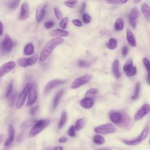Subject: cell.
Segmentation results:
<instances>
[{
	"label": "cell",
	"instance_id": "f907efd6",
	"mask_svg": "<svg viewBox=\"0 0 150 150\" xmlns=\"http://www.w3.org/2000/svg\"><path fill=\"white\" fill-rule=\"evenodd\" d=\"M23 138V134H22V133H21L19 135H18V137H17V138H16V141H17L18 142H21V141H22Z\"/></svg>",
	"mask_w": 150,
	"mask_h": 150
},
{
	"label": "cell",
	"instance_id": "ba28073f",
	"mask_svg": "<svg viewBox=\"0 0 150 150\" xmlns=\"http://www.w3.org/2000/svg\"><path fill=\"white\" fill-rule=\"evenodd\" d=\"M29 86H30V84H27L25 86L22 91L21 92V93L19 94L16 103V108L17 109H20L23 105L28 94Z\"/></svg>",
	"mask_w": 150,
	"mask_h": 150
},
{
	"label": "cell",
	"instance_id": "e575fe53",
	"mask_svg": "<svg viewBox=\"0 0 150 150\" xmlns=\"http://www.w3.org/2000/svg\"><path fill=\"white\" fill-rule=\"evenodd\" d=\"M78 66L80 67H89L90 66V64L88 62L84 60H79L78 62Z\"/></svg>",
	"mask_w": 150,
	"mask_h": 150
},
{
	"label": "cell",
	"instance_id": "9c48e42d",
	"mask_svg": "<svg viewBox=\"0 0 150 150\" xmlns=\"http://www.w3.org/2000/svg\"><path fill=\"white\" fill-rule=\"evenodd\" d=\"M13 49V42L9 36L6 35L2 43H0V52L8 53Z\"/></svg>",
	"mask_w": 150,
	"mask_h": 150
},
{
	"label": "cell",
	"instance_id": "ffe728a7",
	"mask_svg": "<svg viewBox=\"0 0 150 150\" xmlns=\"http://www.w3.org/2000/svg\"><path fill=\"white\" fill-rule=\"evenodd\" d=\"M49 35L52 36H55V37H64V36H67L69 35V32L66 30H64L63 29H56L54 30H52L50 33Z\"/></svg>",
	"mask_w": 150,
	"mask_h": 150
},
{
	"label": "cell",
	"instance_id": "f1b7e54d",
	"mask_svg": "<svg viewBox=\"0 0 150 150\" xmlns=\"http://www.w3.org/2000/svg\"><path fill=\"white\" fill-rule=\"evenodd\" d=\"M107 47L111 50H114L116 49L117 46V41L114 38H110L108 40V42L106 44Z\"/></svg>",
	"mask_w": 150,
	"mask_h": 150
},
{
	"label": "cell",
	"instance_id": "816d5d0a",
	"mask_svg": "<svg viewBox=\"0 0 150 150\" xmlns=\"http://www.w3.org/2000/svg\"><path fill=\"white\" fill-rule=\"evenodd\" d=\"M4 32V26L2 22L0 21V36H1Z\"/></svg>",
	"mask_w": 150,
	"mask_h": 150
},
{
	"label": "cell",
	"instance_id": "11a10c76",
	"mask_svg": "<svg viewBox=\"0 0 150 150\" xmlns=\"http://www.w3.org/2000/svg\"><path fill=\"white\" fill-rule=\"evenodd\" d=\"M111 148H99L96 150H111Z\"/></svg>",
	"mask_w": 150,
	"mask_h": 150
},
{
	"label": "cell",
	"instance_id": "74e56055",
	"mask_svg": "<svg viewBox=\"0 0 150 150\" xmlns=\"http://www.w3.org/2000/svg\"><path fill=\"white\" fill-rule=\"evenodd\" d=\"M67 23H68V18L66 17L62 19L61 21L59 22V26L62 29H65L67 26Z\"/></svg>",
	"mask_w": 150,
	"mask_h": 150
},
{
	"label": "cell",
	"instance_id": "484cf974",
	"mask_svg": "<svg viewBox=\"0 0 150 150\" xmlns=\"http://www.w3.org/2000/svg\"><path fill=\"white\" fill-rule=\"evenodd\" d=\"M93 142L98 145H103L105 143V139L104 138L100 135V134H96L94 136L93 139Z\"/></svg>",
	"mask_w": 150,
	"mask_h": 150
},
{
	"label": "cell",
	"instance_id": "4316f807",
	"mask_svg": "<svg viewBox=\"0 0 150 150\" xmlns=\"http://www.w3.org/2000/svg\"><path fill=\"white\" fill-rule=\"evenodd\" d=\"M67 113L66 112V111H63L62 112L61 114V117H60V120L59 123V125H58V128L59 129H61L63 127V126L64 125V124L67 121Z\"/></svg>",
	"mask_w": 150,
	"mask_h": 150
},
{
	"label": "cell",
	"instance_id": "f35d334b",
	"mask_svg": "<svg viewBox=\"0 0 150 150\" xmlns=\"http://www.w3.org/2000/svg\"><path fill=\"white\" fill-rule=\"evenodd\" d=\"M143 63L146 69V71L148 72V74H149V70H150V64H149V61L146 57L143 58Z\"/></svg>",
	"mask_w": 150,
	"mask_h": 150
},
{
	"label": "cell",
	"instance_id": "e0dca14e",
	"mask_svg": "<svg viewBox=\"0 0 150 150\" xmlns=\"http://www.w3.org/2000/svg\"><path fill=\"white\" fill-rule=\"evenodd\" d=\"M63 93H64L63 90H59L54 96V98L52 101V110L53 111L55 110L57 108V105L60 102V100L63 95Z\"/></svg>",
	"mask_w": 150,
	"mask_h": 150
},
{
	"label": "cell",
	"instance_id": "4dcf8cb0",
	"mask_svg": "<svg viewBox=\"0 0 150 150\" xmlns=\"http://www.w3.org/2000/svg\"><path fill=\"white\" fill-rule=\"evenodd\" d=\"M12 93H13V81H11L7 87L6 94H5V97L6 98H9Z\"/></svg>",
	"mask_w": 150,
	"mask_h": 150
},
{
	"label": "cell",
	"instance_id": "d4e9b609",
	"mask_svg": "<svg viewBox=\"0 0 150 150\" xmlns=\"http://www.w3.org/2000/svg\"><path fill=\"white\" fill-rule=\"evenodd\" d=\"M124 27V21L122 18H118L115 22L114 28L115 30L117 31H121L123 29Z\"/></svg>",
	"mask_w": 150,
	"mask_h": 150
},
{
	"label": "cell",
	"instance_id": "ab89813d",
	"mask_svg": "<svg viewBox=\"0 0 150 150\" xmlns=\"http://www.w3.org/2000/svg\"><path fill=\"white\" fill-rule=\"evenodd\" d=\"M77 3V1H64V4L68 7L70 8H74L76 6V4Z\"/></svg>",
	"mask_w": 150,
	"mask_h": 150
},
{
	"label": "cell",
	"instance_id": "d6a6232c",
	"mask_svg": "<svg viewBox=\"0 0 150 150\" xmlns=\"http://www.w3.org/2000/svg\"><path fill=\"white\" fill-rule=\"evenodd\" d=\"M137 73V67L135 66H132L127 71L125 72V74L128 77H132Z\"/></svg>",
	"mask_w": 150,
	"mask_h": 150
},
{
	"label": "cell",
	"instance_id": "52a82bcc",
	"mask_svg": "<svg viewBox=\"0 0 150 150\" xmlns=\"http://www.w3.org/2000/svg\"><path fill=\"white\" fill-rule=\"evenodd\" d=\"M91 79V76L89 74L83 75L75 79L72 82L70 87L73 89H76L81 87V86L87 83Z\"/></svg>",
	"mask_w": 150,
	"mask_h": 150
},
{
	"label": "cell",
	"instance_id": "836d02e7",
	"mask_svg": "<svg viewBox=\"0 0 150 150\" xmlns=\"http://www.w3.org/2000/svg\"><path fill=\"white\" fill-rule=\"evenodd\" d=\"M97 93H98V90L97 88H91L87 91V92L86 93V96L90 97V96H93L96 95L97 94Z\"/></svg>",
	"mask_w": 150,
	"mask_h": 150
},
{
	"label": "cell",
	"instance_id": "b9f144b4",
	"mask_svg": "<svg viewBox=\"0 0 150 150\" xmlns=\"http://www.w3.org/2000/svg\"><path fill=\"white\" fill-rule=\"evenodd\" d=\"M54 23L53 21L49 20V21L45 22L44 26L46 29H50V28H52L54 26Z\"/></svg>",
	"mask_w": 150,
	"mask_h": 150
},
{
	"label": "cell",
	"instance_id": "44dd1931",
	"mask_svg": "<svg viewBox=\"0 0 150 150\" xmlns=\"http://www.w3.org/2000/svg\"><path fill=\"white\" fill-rule=\"evenodd\" d=\"M126 35H127V39L129 46L135 47L137 45V43L135 39V36L133 33L132 32V31L129 29H127L126 31Z\"/></svg>",
	"mask_w": 150,
	"mask_h": 150
},
{
	"label": "cell",
	"instance_id": "f6af8a7d",
	"mask_svg": "<svg viewBox=\"0 0 150 150\" xmlns=\"http://www.w3.org/2000/svg\"><path fill=\"white\" fill-rule=\"evenodd\" d=\"M72 23L78 27H81L82 26V23L81 22V21H80L79 19H73L71 21Z\"/></svg>",
	"mask_w": 150,
	"mask_h": 150
},
{
	"label": "cell",
	"instance_id": "8d00e7d4",
	"mask_svg": "<svg viewBox=\"0 0 150 150\" xmlns=\"http://www.w3.org/2000/svg\"><path fill=\"white\" fill-rule=\"evenodd\" d=\"M20 1H13L9 2L8 5V7L11 10H14L19 5Z\"/></svg>",
	"mask_w": 150,
	"mask_h": 150
},
{
	"label": "cell",
	"instance_id": "bcb514c9",
	"mask_svg": "<svg viewBox=\"0 0 150 150\" xmlns=\"http://www.w3.org/2000/svg\"><path fill=\"white\" fill-rule=\"evenodd\" d=\"M128 47L126 46H124L122 49V51H121V53H122V54L123 56H125L126 55H127L128 53Z\"/></svg>",
	"mask_w": 150,
	"mask_h": 150
},
{
	"label": "cell",
	"instance_id": "ac0fdd59",
	"mask_svg": "<svg viewBox=\"0 0 150 150\" xmlns=\"http://www.w3.org/2000/svg\"><path fill=\"white\" fill-rule=\"evenodd\" d=\"M8 134L9 137L5 141L4 145L5 146H8L13 142L15 138V129L13 127L12 125H10L8 128Z\"/></svg>",
	"mask_w": 150,
	"mask_h": 150
},
{
	"label": "cell",
	"instance_id": "7a4b0ae2",
	"mask_svg": "<svg viewBox=\"0 0 150 150\" xmlns=\"http://www.w3.org/2000/svg\"><path fill=\"white\" fill-rule=\"evenodd\" d=\"M109 118L111 121L122 127L127 126L129 122V118L127 114L119 111H111L109 113Z\"/></svg>",
	"mask_w": 150,
	"mask_h": 150
},
{
	"label": "cell",
	"instance_id": "5b68a950",
	"mask_svg": "<svg viewBox=\"0 0 150 150\" xmlns=\"http://www.w3.org/2000/svg\"><path fill=\"white\" fill-rule=\"evenodd\" d=\"M148 132H149V128L148 127H146L144 129V130L142 131L141 135L137 138V139H134L132 140H128V139H122V142L127 145H136L139 144H140L141 142H142L144 139H146L148 135Z\"/></svg>",
	"mask_w": 150,
	"mask_h": 150
},
{
	"label": "cell",
	"instance_id": "1f68e13d",
	"mask_svg": "<svg viewBox=\"0 0 150 150\" xmlns=\"http://www.w3.org/2000/svg\"><path fill=\"white\" fill-rule=\"evenodd\" d=\"M133 64V62L132 59H128L127 61V62L124 64V66H123V70L124 72L127 71L132 66Z\"/></svg>",
	"mask_w": 150,
	"mask_h": 150
},
{
	"label": "cell",
	"instance_id": "cb8c5ba5",
	"mask_svg": "<svg viewBox=\"0 0 150 150\" xmlns=\"http://www.w3.org/2000/svg\"><path fill=\"white\" fill-rule=\"evenodd\" d=\"M141 10L144 16L149 21L150 19V13H149L150 8L148 5L146 3H144L141 6Z\"/></svg>",
	"mask_w": 150,
	"mask_h": 150
},
{
	"label": "cell",
	"instance_id": "30bf717a",
	"mask_svg": "<svg viewBox=\"0 0 150 150\" xmlns=\"http://www.w3.org/2000/svg\"><path fill=\"white\" fill-rule=\"evenodd\" d=\"M38 54L28 58H19L17 60V63L21 67H26L33 66L35 64L38 60Z\"/></svg>",
	"mask_w": 150,
	"mask_h": 150
},
{
	"label": "cell",
	"instance_id": "83f0119b",
	"mask_svg": "<svg viewBox=\"0 0 150 150\" xmlns=\"http://www.w3.org/2000/svg\"><path fill=\"white\" fill-rule=\"evenodd\" d=\"M140 87H141L140 82H137L135 86V90H134V94L131 97V99L132 100H136L139 98V93H140Z\"/></svg>",
	"mask_w": 150,
	"mask_h": 150
},
{
	"label": "cell",
	"instance_id": "f546056e",
	"mask_svg": "<svg viewBox=\"0 0 150 150\" xmlns=\"http://www.w3.org/2000/svg\"><path fill=\"white\" fill-rule=\"evenodd\" d=\"M84 124H85V120H84V119H83V118L79 119L76 121L75 126H74L75 130H76V131L80 130L81 129H82L84 127Z\"/></svg>",
	"mask_w": 150,
	"mask_h": 150
},
{
	"label": "cell",
	"instance_id": "3957f363",
	"mask_svg": "<svg viewBox=\"0 0 150 150\" xmlns=\"http://www.w3.org/2000/svg\"><path fill=\"white\" fill-rule=\"evenodd\" d=\"M50 122V121L49 119H43L35 121L33 126L29 131V136L30 138L36 137L49 125Z\"/></svg>",
	"mask_w": 150,
	"mask_h": 150
},
{
	"label": "cell",
	"instance_id": "d590c367",
	"mask_svg": "<svg viewBox=\"0 0 150 150\" xmlns=\"http://www.w3.org/2000/svg\"><path fill=\"white\" fill-rule=\"evenodd\" d=\"M82 20L84 23L87 24V23H90V22L91 21V18L88 13H84L82 15Z\"/></svg>",
	"mask_w": 150,
	"mask_h": 150
},
{
	"label": "cell",
	"instance_id": "7402d4cb",
	"mask_svg": "<svg viewBox=\"0 0 150 150\" xmlns=\"http://www.w3.org/2000/svg\"><path fill=\"white\" fill-rule=\"evenodd\" d=\"M120 63L118 60H115L112 64V72L115 77L117 79L121 77V72L120 71Z\"/></svg>",
	"mask_w": 150,
	"mask_h": 150
},
{
	"label": "cell",
	"instance_id": "7dc6e473",
	"mask_svg": "<svg viewBox=\"0 0 150 150\" xmlns=\"http://www.w3.org/2000/svg\"><path fill=\"white\" fill-rule=\"evenodd\" d=\"M38 110V105H36V106H34V107H32L30 110V114L31 115H35L36 113Z\"/></svg>",
	"mask_w": 150,
	"mask_h": 150
},
{
	"label": "cell",
	"instance_id": "4fadbf2b",
	"mask_svg": "<svg viewBox=\"0 0 150 150\" xmlns=\"http://www.w3.org/2000/svg\"><path fill=\"white\" fill-rule=\"evenodd\" d=\"M15 66L16 63L13 61H9L4 63L0 67V79L11 71L15 68Z\"/></svg>",
	"mask_w": 150,
	"mask_h": 150
},
{
	"label": "cell",
	"instance_id": "277c9868",
	"mask_svg": "<svg viewBox=\"0 0 150 150\" xmlns=\"http://www.w3.org/2000/svg\"><path fill=\"white\" fill-rule=\"evenodd\" d=\"M94 132L98 134L106 135L109 134H112L115 132V127L111 124H104L98 125L94 128Z\"/></svg>",
	"mask_w": 150,
	"mask_h": 150
},
{
	"label": "cell",
	"instance_id": "2e32d148",
	"mask_svg": "<svg viewBox=\"0 0 150 150\" xmlns=\"http://www.w3.org/2000/svg\"><path fill=\"white\" fill-rule=\"evenodd\" d=\"M46 12V5H42L39 6L36 11V20L38 22H40L43 18Z\"/></svg>",
	"mask_w": 150,
	"mask_h": 150
},
{
	"label": "cell",
	"instance_id": "9f6ffc18",
	"mask_svg": "<svg viewBox=\"0 0 150 150\" xmlns=\"http://www.w3.org/2000/svg\"><path fill=\"white\" fill-rule=\"evenodd\" d=\"M134 2L135 4H137V3L139 2H140V1H134Z\"/></svg>",
	"mask_w": 150,
	"mask_h": 150
},
{
	"label": "cell",
	"instance_id": "6f0895ef",
	"mask_svg": "<svg viewBox=\"0 0 150 150\" xmlns=\"http://www.w3.org/2000/svg\"><path fill=\"white\" fill-rule=\"evenodd\" d=\"M2 136L0 135V143H1V139H2Z\"/></svg>",
	"mask_w": 150,
	"mask_h": 150
},
{
	"label": "cell",
	"instance_id": "db71d44e",
	"mask_svg": "<svg viewBox=\"0 0 150 150\" xmlns=\"http://www.w3.org/2000/svg\"><path fill=\"white\" fill-rule=\"evenodd\" d=\"M53 150H63V148L60 146H57L54 148Z\"/></svg>",
	"mask_w": 150,
	"mask_h": 150
},
{
	"label": "cell",
	"instance_id": "ee69618b",
	"mask_svg": "<svg viewBox=\"0 0 150 150\" xmlns=\"http://www.w3.org/2000/svg\"><path fill=\"white\" fill-rule=\"evenodd\" d=\"M127 0H116V1H107V3L111 4H124L126 2H127Z\"/></svg>",
	"mask_w": 150,
	"mask_h": 150
},
{
	"label": "cell",
	"instance_id": "5bb4252c",
	"mask_svg": "<svg viewBox=\"0 0 150 150\" xmlns=\"http://www.w3.org/2000/svg\"><path fill=\"white\" fill-rule=\"evenodd\" d=\"M139 16V12L137 8H133L131 9L129 15V21L131 26L135 29L137 26V19Z\"/></svg>",
	"mask_w": 150,
	"mask_h": 150
},
{
	"label": "cell",
	"instance_id": "d6986e66",
	"mask_svg": "<svg viewBox=\"0 0 150 150\" xmlns=\"http://www.w3.org/2000/svg\"><path fill=\"white\" fill-rule=\"evenodd\" d=\"M80 104L83 108L85 109H89L93 107L94 104V101L93 98H91V97H86L80 101Z\"/></svg>",
	"mask_w": 150,
	"mask_h": 150
},
{
	"label": "cell",
	"instance_id": "9a60e30c",
	"mask_svg": "<svg viewBox=\"0 0 150 150\" xmlns=\"http://www.w3.org/2000/svg\"><path fill=\"white\" fill-rule=\"evenodd\" d=\"M29 5L27 2H23L21 5L20 13H19V19L21 21H25L29 17Z\"/></svg>",
	"mask_w": 150,
	"mask_h": 150
},
{
	"label": "cell",
	"instance_id": "60d3db41",
	"mask_svg": "<svg viewBox=\"0 0 150 150\" xmlns=\"http://www.w3.org/2000/svg\"><path fill=\"white\" fill-rule=\"evenodd\" d=\"M54 13L55 15V16L58 19H62L63 17V15L62 13V12L60 11V10L59 9V8L57 7H55L54 8Z\"/></svg>",
	"mask_w": 150,
	"mask_h": 150
},
{
	"label": "cell",
	"instance_id": "6da1fadb",
	"mask_svg": "<svg viewBox=\"0 0 150 150\" xmlns=\"http://www.w3.org/2000/svg\"><path fill=\"white\" fill-rule=\"evenodd\" d=\"M63 42L64 39L61 38H55L50 40L42 48L39 56V60L43 62L46 60L50 55L53 49L57 46L63 43Z\"/></svg>",
	"mask_w": 150,
	"mask_h": 150
},
{
	"label": "cell",
	"instance_id": "681fc988",
	"mask_svg": "<svg viewBox=\"0 0 150 150\" xmlns=\"http://www.w3.org/2000/svg\"><path fill=\"white\" fill-rule=\"evenodd\" d=\"M30 125H31V122L30 121H26V122H25L23 125H22V128L23 129H25V128H28Z\"/></svg>",
	"mask_w": 150,
	"mask_h": 150
},
{
	"label": "cell",
	"instance_id": "603a6c76",
	"mask_svg": "<svg viewBox=\"0 0 150 150\" xmlns=\"http://www.w3.org/2000/svg\"><path fill=\"white\" fill-rule=\"evenodd\" d=\"M34 53V47L32 43H29L26 44L23 48V53L26 56H30Z\"/></svg>",
	"mask_w": 150,
	"mask_h": 150
},
{
	"label": "cell",
	"instance_id": "8fae6325",
	"mask_svg": "<svg viewBox=\"0 0 150 150\" xmlns=\"http://www.w3.org/2000/svg\"><path fill=\"white\" fill-rule=\"evenodd\" d=\"M66 81L65 80H60V79H54L48 82L44 88L43 93L45 94H47L53 88L63 84L65 83Z\"/></svg>",
	"mask_w": 150,
	"mask_h": 150
},
{
	"label": "cell",
	"instance_id": "7bdbcfd3",
	"mask_svg": "<svg viewBox=\"0 0 150 150\" xmlns=\"http://www.w3.org/2000/svg\"><path fill=\"white\" fill-rule=\"evenodd\" d=\"M68 135L69 136L71 137H75L76 135V132H75V128H74V125H71L68 131Z\"/></svg>",
	"mask_w": 150,
	"mask_h": 150
},
{
	"label": "cell",
	"instance_id": "8992f818",
	"mask_svg": "<svg viewBox=\"0 0 150 150\" xmlns=\"http://www.w3.org/2000/svg\"><path fill=\"white\" fill-rule=\"evenodd\" d=\"M37 100V86L35 83L30 84L28 91V100L26 103L27 107H30L34 104Z\"/></svg>",
	"mask_w": 150,
	"mask_h": 150
},
{
	"label": "cell",
	"instance_id": "7c38bea8",
	"mask_svg": "<svg viewBox=\"0 0 150 150\" xmlns=\"http://www.w3.org/2000/svg\"><path fill=\"white\" fill-rule=\"evenodd\" d=\"M149 110H150L149 105L148 104H144L135 113L134 115V120L135 121L140 120L149 112Z\"/></svg>",
	"mask_w": 150,
	"mask_h": 150
},
{
	"label": "cell",
	"instance_id": "c3c4849f",
	"mask_svg": "<svg viewBox=\"0 0 150 150\" xmlns=\"http://www.w3.org/2000/svg\"><path fill=\"white\" fill-rule=\"evenodd\" d=\"M59 142H60V143H66V142H67V141H68V139H67V138H66V137H60L59 139Z\"/></svg>",
	"mask_w": 150,
	"mask_h": 150
},
{
	"label": "cell",
	"instance_id": "f5cc1de1",
	"mask_svg": "<svg viewBox=\"0 0 150 150\" xmlns=\"http://www.w3.org/2000/svg\"><path fill=\"white\" fill-rule=\"evenodd\" d=\"M85 8H86V3L85 2H83V4H82V5H81V8H80V12L81 13V12H83L84 10H85Z\"/></svg>",
	"mask_w": 150,
	"mask_h": 150
}]
</instances>
